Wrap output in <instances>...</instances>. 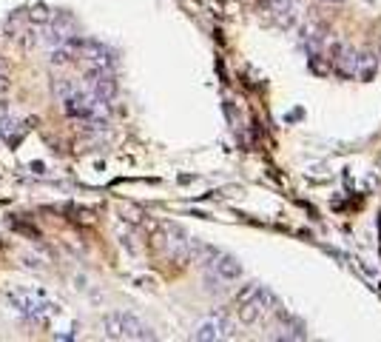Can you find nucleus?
I'll use <instances>...</instances> for the list:
<instances>
[{"mask_svg":"<svg viewBox=\"0 0 381 342\" xmlns=\"http://www.w3.org/2000/svg\"><path fill=\"white\" fill-rule=\"evenodd\" d=\"M375 66H378L375 54H370V51H364V54H356V75H358L361 80H370V78L375 75Z\"/></svg>","mask_w":381,"mask_h":342,"instance_id":"0eeeda50","label":"nucleus"},{"mask_svg":"<svg viewBox=\"0 0 381 342\" xmlns=\"http://www.w3.org/2000/svg\"><path fill=\"white\" fill-rule=\"evenodd\" d=\"M77 60H86L89 68H111L114 54H111L103 43H97V40H80V46H77Z\"/></svg>","mask_w":381,"mask_h":342,"instance_id":"20e7f679","label":"nucleus"},{"mask_svg":"<svg viewBox=\"0 0 381 342\" xmlns=\"http://www.w3.org/2000/svg\"><path fill=\"white\" fill-rule=\"evenodd\" d=\"M9 303L23 319H32V322L46 319V314H49V300H43L40 294H32V291H9Z\"/></svg>","mask_w":381,"mask_h":342,"instance_id":"f03ea898","label":"nucleus"},{"mask_svg":"<svg viewBox=\"0 0 381 342\" xmlns=\"http://www.w3.org/2000/svg\"><path fill=\"white\" fill-rule=\"evenodd\" d=\"M6 89H9V78H6L4 63H0V92H6Z\"/></svg>","mask_w":381,"mask_h":342,"instance_id":"ddd939ff","label":"nucleus"},{"mask_svg":"<svg viewBox=\"0 0 381 342\" xmlns=\"http://www.w3.org/2000/svg\"><path fill=\"white\" fill-rule=\"evenodd\" d=\"M237 311H239V322L242 325H254V322H259L265 314H262V308L251 300V303H245V305H237Z\"/></svg>","mask_w":381,"mask_h":342,"instance_id":"1a4fd4ad","label":"nucleus"},{"mask_svg":"<svg viewBox=\"0 0 381 342\" xmlns=\"http://www.w3.org/2000/svg\"><path fill=\"white\" fill-rule=\"evenodd\" d=\"M285 322H287V325H285V331H287V334H282V339H304V336H308V331H304V325H301L296 317H290V314H287V317H285Z\"/></svg>","mask_w":381,"mask_h":342,"instance_id":"9d476101","label":"nucleus"},{"mask_svg":"<svg viewBox=\"0 0 381 342\" xmlns=\"http://www.w3.org/2000/svg\"><path fill=\"white\" fill-rule=\"evenodd\" d=\"M219 277L225 280V283H234V280H239L242 277V265H239V259L237 257H231V254H219L216 259H213V265H211Z\"/></svg>","mask_w":381,"mask_h":342,"instance_id":"39448f33","label":"nucleus"},{"mask_svg":"<svg viewBox=\"0 0 381 342\" xmlns=\"http://www.w3.org/2000/svg\"><path fill=\"white\" fill-rule=\"evenodd\" d=\"M256 291H259V283H245V286L237 291L234 305H245V303H251V300L256 297Z\"/></svg>","mask_w":381,"mask_h":342,"instance_id":"9b49d317","label":"nucleus"},{"mask_svg":"<svg viewBox=\"0 0 381 342\" xmlns=\"http://www.w3.org/2000/svg\"><path fill=\"white\" fill-rule=\"evenodd\" d=\"M333 63H336V68H339V72L344 75V78H350V75H356V51L353 49H342L336 57H333Z\"/></svg>","mask_w":381,"mask_h":342,"instance_id":"6e6552de","label":"nucleus"},{"mask_svg":"<svg viewBox=\"0 0 381 342\" xmlns=\"http://www.w3.org/2000/svg\"><path fill=\"white\" fill-rule=\"evenodd\" d=\"M194 339L196 342H216V339H222V319H208V322H202L196 331H194Z\"/></svg>","mask_w":381,"mask_h":342,"instance_id":"423d86ee","label":"nucleus"},{"mask_svg":"<svg viewBox=\"0 0 381 342\" xmlns=\"http://www.w3.org/2000/svg\"><path fill=\"white\" fill-rule=\"evenodd\" d=\"M86 92H92L100 100H114L117 94V80L111 75V68H86Z\"/></svg>","mask_w":381,"mask_h":342,"instance_id":"7ed1b4c3","label":"nucleus"},{"mask_svg":"<svg viewBox=\"0 0 381 342\" xmlns=\"http://www.w3.org/2000/svg\"><path fill=\"white\" fill-rule=\"evenodd\" d=\"M103 334L108 339H154V331L128 311L106 314L103 317Z\"/></svg>","mask_w":381,"mask_h":342,"instance_id":"f257e3e1","label":"nucleus"},{"mask_svg":"<svg viewBox=\"0 0 381 342\" xmlns=\"http://www.w3.org/2000/svg\"><path fill=\"white\" fill-rule=\"evenodd\" d=\"M29 20L43 26V23H51V20H54V15H51V9H49V6H35V9L29 12Z\"/></svg>","mask_w":381,"mask_h":342,"instance_id":"f8f14e48","label":"nucleus"}]
</instances>
